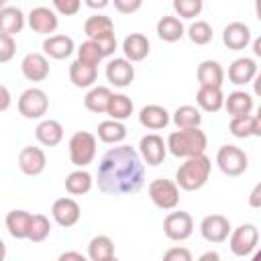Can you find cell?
<instances>
[{"instance_id":"14","label":"cell","mask_w":261,"mask_h":261,"mask_svg":"<svg viewBox=\"0 0 261 261\" xmlns=\"http://www.w3.org/2000/svg\"><path fill=\"white\" fill-rule=\"evenodd\" d=\"M59 20H57V14L55 10L47 8V6H35L31 12H29V27L39 33V35H49L55 33Z\"/></svg>"},{"instance_id":"34","label":"cell","mask_w":261,"mask_h":261,"mask_svg":"<svg viewBox=\"0 0 261 261\" xmlns=\"http://www.w3.org/2000/svg\"><path fill=\"white\" fill-rule=\"evenodd\" d=\"M196 102L206 112H218L224 106V96L220 88H200L196 94Z\"/></svg>"},{"instance_id":"17","label":"cell","mask_w":261,"mask_h":261,"mask_svg":"<svg viewBox=\"0 0 261 261\" xmlns=\"http://www.w3.org/2000/svg\"><path fill=\"white\" fill-rule=\"evenodd\" d=\"M20 69L29 82H43L49 75V61L43 53H27L20 61Z\"/></svg>"},{"instance_id":"47","label":"cell","mask_w":261,"mask_h":261,"mask_svg":"<svg viewBox=\"0 0 261 261\" xmlns=\"http://www.w3.org/2000/svg\"><path fill=\"white\" fill-rule=\"evenodd\" d=\"M249 206L251 208H261V181L251 190V194H249Z\"/></svg>"},{"instance_id":"9","label":"cell","mask_w":261,"mask_h":261,"mask_svg":"<svg viewBox=\"0 0 261 261\" xmlns=\"http://www.w3.org/2000/svg\"><path fill=\"white\" fill-rule=\"evenodd\" d=\"M257 241H259V230L255 228V224H241L230 232L228 247L237 257H245L257 247Z\"/></svg>"},{"instance_id":"26","label":"cell","mask_w":261,"mask_h":261,"mask_svg":"<svg viewBox=\"0 0 261 261\" xmlns=\"http://www.w3.org/2000/svg\"><path fill=\"white\" fill-rule=\"evenodd\" d=\"M224 108H226V112H228L232 118H237V116H247V114H251V110H253V98H251V94H247V92H243V90H234V92H230V94L224 98Z\"/></svg>"},{"instance_id":"55","label":"cell","mask_w":261,"mask_h":261,"mask_svg":"<svg viewBox=\"0 0 261 261\" xmlns=\"http://www.w3.org/2000/svg\"><path fill=\"white\" fill-rule=\"evenodd\" d=\"M251 261H261V249H259V251L253 255V259H251Z\"/></svg>"},{"instance_id":"28","label":"cell","mask_w":261,"mask_h":261,"mask_svg":"<svg viewBox=\"0 0 261 261\" xmlns=\"http://www.w3.org/2000/svg\"><path fill=\"white\" fill-rule=\"evenodd\" d=\"M112 92L110 88L106 86H94L86 98H84V106L90 110V112H96V114H102V112H108V106H110V100H112Z\"/></svg>"},{"instance_id":"49","label":"cell","mask_w":261,"mask_h":261,"mask_svg":"<svg viewBox=\"0 0 261 261\" xmlns=\"http://www.w3.org/2000/svg\"><path fill=\"white\" fill-rule=\"evenodd\" d=\"M0 94H2V102H0V110L4 112V110L8 108V104H10V94H8V88H6V86H2V88H0Z\"/></svg>"},{"instance_id":"56","label":"cell","mask_w":261,"mask_h":261,"mask_svg":"<svg viewBox=\"0 0 261 261\" xmlns=\"http://www.w3.org/2000/svg\"><path fill=\"white\" fill-rule=\"evenodd\" d=\"M257 120H259V122H261V106H259V108H257Z\"/></svg>"},{"instance_id":"41","label":"cell","mask_w":261,"mask_h":261,"mask_svg":"<svg viewBox=\"0 0 261 261\" xmlns=\"http://www.w3.org/2000/svg\"><path fill=\"white\" fill-rule=\"evenodd\" d=\"M202 0H173V10L181 18H194L202 12Z\"/></svg>"},{"instance_id":"48","label":"cell","mask_w":261,"mask_h":261,"mask_svg":"<svg viewBox=\"0 0 261 261\" xmlns=\"http://www.w3.org/2000/svg\"><path fill=\"white\" fill-rule=\"evenodd\" d=\"M57 261H90V257H84V255L77 253V251H65V253L59 255Z\"/></svg>"},{"instance_id":"52","label":"cell","mask_w":261,"mask_h":261,"mask_svg":"<svg viewBox=\"0 0 261 261\" xmlns=\"http://www.w3.org/2000/svg\"><path fill=\"white\" fill-rule=\"evenodd\" d=\"M253 92L261 98V73H257V77L253 80Z\"/></svg>"},{"instance_id":"35","label":"cell","mask_w":261,"mask_h":261,"mask_svg":"<svg viewBox=\"0 0 261 261\" xmlns=\"http://www.w3.org/2000/svg\"><path fill=\"white\" fill-rule=\"evenodd\" d=\"M92 175L86 171V169H75L71 171L67 177H65V190L71 194V196H84L92 190Z\"/></svg>"},{"instance_id":"37","label":"cell","mask_w":261,"mask_h":261,"mask_svg":"<svg viewBox=\"0 0 261 261\" xmlns=\"http://www.w3.org/2000/svg\"><path fill=\"white\" fill-rule=\"evenodd\" d=\"M133 100L128 98V96H124V94H114L112 96V100H110V106H108V116L112 118V120H118V122H122L124 118H128L130 114H133Z\"/></svg>"},{"instance_id":"45","label":"cell","mask_w":261,"mask_h":261,"mask_svg":"<svg viewBox=\"0 0 261 261\" xmlns=\"http://www.w3.org/2000/svg\"><path fill=\"white\" fill-rule=\"evenodd\" d=\"M96 43H98V47L102 49L104 57H110V55L116 51V35H114V33H110V35H104V37L96 39Z\"/></svg>"},{"instance_id":"53","label":"cell","mask_w":261,"mask_h":261,"mask_svg":"<svg viewBox=\"0 0 261 261\" xmlns=\"http://www.w3.org/2000/svg\"><path fill=\"white\" fill-rule=\"evenodd\" d=\"M253 53H255L257 57H261V35L253 41Z\"/></svg>"},{"instance_id":"57","label":"cell","mask_w":261,"mask_h":261,"mask_svg":"<svg viewBox=\"0 0 261 261\" xmlns=\"http://www.w3.org/2000/svg\"><path fill=\"white\" fill-rule=\"evenodd\" d=\"M106 261H118V259H116V257H110V259H106Z\"/></svg>"},{"instance_id":"44","label":"cell","mask_w":261,"mask_h":261,"mask_svg":"<svg viewBox=\"0 0 261 261\" xmlns=\"http://www.w3.org/2000/svg\"><path fill=\"white\" fill-rule=\"evenodd\" d=\"M163 261H194V259H192L190 249H186V247H171V249L165 251Z\"/></svg>"},{"instance_id":"27","label":"cell","mask_w":261,"mask_h":261,"mask_svg":"<svg viewBox=\"0 0 261 261\" xmlns=\"http://www.w3.org/2000/svg\"><path fill=\"white\" fill-rule=\"evenodd\" d=\"M228 130L232 137L237 139H247V137H261V122L257 120V116H237L230 118Z\"/></svg>"},{"instance_id":"15","label":"cell","mask_w":261,"mask_h":261,"mask_svg":"<svg viewBox=\"0 0 261 261\" xmlns=\"http://www.w3.org/2000/svg\"><path fill=\"white\" fill-rule=\"evenodd\" d=\"M47 165V157H45V151L41 147H24L20 153H18V167L24 175H39L43 173Z\"/></svg>"},{"instance_id":"39","label":"cell","mask_w":261,"mask_h":261,"mask_svg":"<svg viewBox=\"0 0 261 261\" xmlns=\"http://www.w3.org/2000/svg\"><path fill=\"white\" fill-rule=\"evenodd\" d=\"M51 232V222L45 214H33V224L29 232V241L33 243H43Z\"/></svg>"},{"instance_id":"25","label":"cell","mask_w":261,"mask_h":261,"mask_svg":"<svg viewBox=\"0 0 261 261\" xmlns=\"http://www.w3.org/2000/svg\"><path fill=\"white\" fill-rule=\"evenodd\" d=\"M24 27V14L18 6H2L0 10V33L2 35H16Z\"/></svg>"},{"instance_id":"13","label":"cell","mask_w":261,"mask_h":261,"mask_svg":"<svg viewBox=\"0 0 261 261\" xmlns=\"http://www.w3.org/2000/svg\"><path fill=\"white\" fill-rule=\"evenodd\" d=\"M51 216H53V220H55L59 226L69 228V226H73V224L80 220L82 208H80V204H77L73 198H59V200H55L53 206H51Z\"/></svg>"},{"instance_id":"10","label":"cell","mask_w":261,"mask_h":261,"mask_svg":"<svg viewBox=\"0 0 261 261\" xmlns=\"http://www.w3.org/2000/svg\"><path fill=\"white\" fill-rule=\"evenodd\" d=\"M167 153V143H163V139L155 133H149L145 137H141L139 141V155L143 157V161L151 167H157L159 163H163Z\"/></svg>"},{"instance_id":"38","label":"cell","mask_w":261,"mask_h":261,"mask_svg":"<svg viewBox=\"0 0 261 261\" xmlns=\"http://www.w3.org/2000/svg\"><path fill=\"white\" fill-rule=\"evenodd\" d=\"M102 59H104V53H102V49L98 47L96 41H90V39H88V41H84V43L77 47V61L96 67Z\"/></svg>"},{"instance_id":"40","label":"cell","mask_w":261,"mask_h":261,"mask_svg":"<svg viewBox=\"0 0 261 261\" xmlns=\"http://www.w3.org/2000/svg\"><path fill=\"white\" fill-rule=\"evenodd\" d=\"M188 37L196 45H208L212 41V27L206 20H196L188 29Z\"/></svg>"},{"instance_id":"1","label":"cell","mask_w":261,"mask_h":261,"mask_svg":"<svg viewBox=\"0 0 261 261\" xmlns=\"http://www.w3.org/2000/svg\"><path fill=\"white\" fill-rule=\"evenodd\" d=\"M96 177L100 192L108 196L137 194L145 184L143 157L130 145L112 147L102 155Z\"/></svg>"},{"instance_id":"24","label":"cell","mask_w":261,"mask_h":261,"mask_svg":"<svg viewBox=\"0 0 261 261\" xmlns=\"http://www.w3.org/2000/svg\"><path fill=\"white\" fill-rule=\"evenodd\" d=\"M35 137H37V141H39L41 145H45V147H55V145H59L61 139H63V126H61V122H57V120H53V118L41 120V122L37 124V128H35Z\"/></svg>"},{"instance_id":"2","label":"cell","mask_w":261,"mask_h":261,"mask_svg":"<svg viewBox=\"0 0 261 261\" xmlns=\"http://www.w3.org/2000/svg\"><path fill=\"white\" fill-rule=\"evenodd\" d=\"M206 145H208L206 133L200 128H177L167 137L169 153L175 157H181V159L204 155Z\"/></svg>"},{"instance_id":"5","label":"cell","mask_w":261,"mask_h":261,"mask_svg":"<svg viewBox=\"0 0 261 261\" xmlns=\"http://www.w3.org/2000/svg\"><path fill=\"white\" fill-rule=\"evenodd\" d=\"M216 163H218L220 171L228 177H237V175L245 173V169L249 165L245 151L237 145H222L216 153Z\"/></svg>"},{"instance_id":"7","label":"cell","mask_w":261,"mask_h":261,"mask_svg":"<svg viewBox=\"0 0 261 261\" xmlns=\"http://www.w3.org/2000/svg\"><path fill=\"white\" fill-rule=\"evenodd\" d=\"M49 108V98L41 88H29L18 96V112L29 118H41Z\"/></svg>"},{"instance_id":"50","label":"cell","mask_w":261,"mask_h":261,"mask_svg":"<svg viewBox=\"0 0 261 261\" xmlns=\"http://www.w3.org/2000/svg\"><path fill=\"white\" fill-rule=\"evenodd\" d=\"M198 261H220V255L216 251H206L198 257Z\"/></svg>"},{"instance_id":"32","label":"cell","mask_w":261,"mask_h":261,"mask_svg":"<svg viewBox=\"0 0 261 261\" xmlns=\"http://www.w3.org/2000/svg\"><path fill=\"white\" fill-rule=\"evenodd\" d=\"M126 137V126L118 120H102L98 124V139L102 143H108V145H116V143H122Z\"/></svg>"},{"instance_id":"12","label":"cell","mask_w":261,"mask_h":261,"mask_svg":"<svg viewBox=\"0 0 261 261\" xmlns=\"http://www.w3.org/2000/svg\"><path fill=\"white\" fill-rule=\"evenodd\" d=\"M106 80L116 88H126L135 80V67L124 57H114L106 65Z\"/></svg>"},{"instance_id":"31","label":"cell","mask_w":261,"mask_h":261,"mask_svg":"<svg viewBox=\"0 0 261 261\" xmlns=\"http://www.w3.org/2000/svg\"><path fill=\"white\" fill-rule=\"evenodd\" d=\"M84 33L88 35L90 41H96L104 35H110L114 33V24L110 20V16H104V14H94L90 16L86 22H84Z\"/></svg>"},{"instance_id":"21","label":"cell","mask_w":261,"mask_h":261,"mask_svg":"<svg viewBox=\"0 0 261 261\" xmlns=\"http://www.w3.org/2000/svg\"><path fill=\"white\" fill-rule=\"evenodd\" d=\"M149 39L141 33H130L128 37H124L122 41V53H124V59H128L130 63L133 61H143L147 55H149Z\"/></svg>"},{"instance_id":"54","label":"cell","mask_w":261,"mask_h":261,"mask_svg":"<svg viewBox=\"0 0 261 261\" xmlns=\"http://www.w3.org/2000/svg\"><path fill=\"white\" fill-rule=\"evenodd\" d=\"M255 14H257V18L261 20V0L255 2Z\"/></svg>"},{"instance_id":"51","label":"cell","mask_w":261,"mask_h":261,"mask_svg":"<svg viewBox=\"0 0 261 261\" xmlns=\"http://www.w3.org/2000/svg\"><path fill=\"white\" fill-rule=\"evenodd\" d=\"M86 6H90V8H106L108 6V0H86Z\"/></svg>"},{"instance_id":"36","label":"cell","mask_w":261,"mask_h":261,"mask_svg":"<svg viewBox=\"0 0 261 261\" xmlns=\"http://www.w3.org/2000/svg\"><path fill=\"white\" fill-rule=\"evenodd\" d=\"M173 124L177 128H200L202 124V114L196 106L184 104L179 108H175L173 112Z\"/></svg>"},{"instance_id":"23","label":"cell","mask_w":261,"mask_h":261,"mask_svg":"<svg viewBox=\"0 0 261 261\" xmlns=\"http://www.w3.org/2000/svg\"><path fill=\"white\" fill-rule=\"evenodd\" d=\"M33 214L27 210H10L6 214V228L14 239H29Z\"/></svg>"},{"instance_id":"33","label":"cell","mask_w":261,"mask_h":261,"mask_svg":"<svg viewBox=\"0 0 261 261\" xmlns=\"http://www.w3.org/2000/svg\"><path fill=\"white\" fill-rule=\"evenodd\" d=\"M88 257L90 261H106L114 257V243L106 234H98L88 243Z\"/></svg>"},{"instance_id":"18","label":"cell","mask_w":261,"mask_h":261,"mask_svg":"<svg viewBox=\"0 0 261 261\" xmlns=\"http://www.w3.org/2000/svg\"><path fill=\"white\" fill-rule=\"evenodd\" d=\"M198 82H200V88H222V82H224V69L218 61L214 59H206L198 65Z\"/></svg>"},{"instance_id":"8","label":"cell","mask_w":261,"mask_h":261,"mask_svg":"<svg viewBox=\"0 0 261 261\" xmlns=\"http://www.w3.org/2000/svg\"><path fill=\"white\" fill-rule=\"evenodd\" d=\"M163 232L167 239L171 241H186L192 237L194 232V220L188 212L177 210V212H169L163 220Z\"/></svg>"},{"instance_id":"20","label":"cell","mask_w":261,"mask_h":261,"mask_svg":"<svg viewBox=\"0 0 261 261\" xmlns=\"http://www.w3.org/2000/svg\"><path fill=\"white\" fill-rule=\"evenodd\" d=\"M139 122L149 130H161L169 124V112L159 104H147L139 112Z\"/></svg>"},{"instance_id":"42","label":"cell","mask_w":261,"mask_h":261,"mask_svg":"<svg viewBox=\"0 0 261 261\" xmlns=\"http://www.w3.org/2000/svg\"><path fill=\"white\" fill-rule=\"evenodd\" d=\"M16 53V43L10 35H2L0 33V61L6 63L12 59V55Z\"/></svg>"},{"instance_id":"16","label":"cell","mask_w":261,"mask_h":261,"mask_svg":"<svg viewBox=\"0 0 261 261\" xmlns=\"http://www.w3.org/2000/svg\"><path fill=\"white\" fill-rule=\"evenodd\" d=\"M222 43L230 49V51H241L251 43V29L245 22H228L222 31Z\"/></svg>"},{"instance_id":"22","label":"cell","mask_w":261,"mask_h":261,"mask_svg":"<svg viewBox=\"0 0 261 261\" xmlns=\"http://www.w3.org/2000/svg\"><path fill=\"white\" fill-rule=\"evenodd\" d=\"M73 49H75L73 39L67 35H51L43 41V51L51 59H65L73 53Z\"/></svg>"},{"instance_id":"46","label":"cell","mask_w":261,"mask_h":261,"mask_svg":"<svg viewBox=\"0 0 261 261\" xmlns=\"http://www.w3.org/2000/svg\"><path fill=\"white\" fill-rule=\"evenodd\" d=\"M141 6H143V2H141V0H114V8H116L120 14L137 12Z\"/></svg>"},{"instance_id":"3","label":"cell","mask_w":261,"mask_h":261,"mask_svg":"<svg viewBox=\"0 0 261 261\" xmlns=\"http://www.w3.org/2000/svg\"><path fill=\"white\" fill-rule=\"evenodd\" d=\"M210 169H212V163H210V159L206 155L190 157L177 167L175 184H177V188H181L186 192H196L208 181Z\"/></svg>"},{"instance_id":"43","label":"cell","mask_w":261,"mask_h":261,"mask_svg":"<svg viewBox=\"0 0 261 261\" xmlns=\"http://www.w3.org/2000/svg\"><path fill=\"white\" fill-rule=\"evenodd\" d=\"M53 8H55L59 14L73 16V14H77V10L82 8V2H80V0H53Z\"/></svg>"},{"instance_id":"29","label":"cell","mask_w":261,"mask_h":261,"mask_svg":"<svg viewBox=\"0 0 261 261\" xmlns=\"http://www.w3.org/2000/svg\"><path fill=\"white\" fill-rule=\"evenodd\" d=\"M186 35V29L177 16H161L157 20V37L165 43H175Z\"/></svg>"},{"instance_id":"19","label":"cell","mask_w":261,"mask_h":261,"mask_svg":"<svg viewBox=\"0 0 261 261\" xmlns=\"http://www.w3.org/2000/svg\"><path fill=\"white\" fill-rule=\"evenodd\" d=\"M255 77H257V63L251 57H239L228 67V80H230V84L243 86V84L253 82Z\"/></svg>"},{"instance_id":"30","label":"cell","mask_w":261,"mask_h":261,"mask_svg":"<svg viewBox=\"0 0 261 261\" xmlns=\"http://www.w3.org/2000/svg\"><path fill=\"white\" fill-rule=\"evenodd\" d=\"M96 80H98V69L96 67L86 65L77 59L69 65V82L75 88H90V86H94Z\"/></svg>"},{"instance_id":"6","label":"cell","mask_w":261,"mask_h":261,"mask_svg":"<svg viewBox=\"0 0 261 261\" xmlns=\"http://www.w3.org/2000/svg\"><path fill=\"white\" fill-rule=\"evenodd\" d=\"M149 198L161 210H173L179 202V188L175 181L159 177L149 184Z\"/></svg>"},{"instance_id":"11","label":"cell","mask_w":261,"mask_h":261,"mask_svg":"<svg viewBox=\"0 0 261 261\" xmlns=\"http://www.w3.org/2000/svg\"><path fill=\"white\" fill-rule=\"evenodd\" d=\"M200 232L208 243H222L230 234V222L222 214H208L200 222Z\"/></svg>"},{"instance_id":"4","label":"cell","mask_w":261,"mask_h":261,"mask_svg":"<svg viewBox=\"0 0 261 261\" xmlns=\"http://www.w3.org/2000/svg\"><path fill=\"white\" fill-rule=\"evenodd\" d=\"M67 147H69L71 163L75 167H80V169L90 165L94 161V157H96V137L92 133H88V130L73 133L69 143H67Z\"/></svg>"}]
</instances>
